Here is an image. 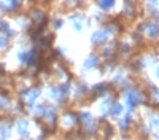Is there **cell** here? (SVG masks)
Returning <instances> with one entry per match:
<instances>
[{
    "instance_id": "obj_1",
    "label": "cell",
    "mask_w": 159,
    "mask_h": 140,
    "mask_svg": "<svg viewBox=\"0 0 159 140\" xmlns=\"http://www.w3.org/2000/svg\"><path fill=\"white\" fill-rule=\"evenodd\" d=\"M19 132H21V134H27V127H25V121H21V123H19Z\"/></svg>"
}]
</instances>
